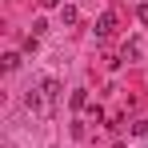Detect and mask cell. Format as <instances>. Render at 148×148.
Here are the masks:
<instances>
[{"label":"cell","mask_w":148,"mask_h":148,"mask_svg":"<svg viewBox=\"0 0 148 148\" xmlns=\"http://www.w3.org/2000/svg\"><path fill=\"white\" fill-rule=\"evenodd\" d=\"M112 28H116V16L112 12H100L96 16V36H112Z\"/></svg>","instance_id":"6da1fadb"},{"label":"cell","mask_w":148,"mask_h":148,"mask_svg":"<svg viewBox=\"0 0 148 148\" xmlns=\"http://www.w3.org/2000/svg\"><path fill=\"white\" fill-rule=\"evenodd\" d=\"M40 92H44L48 100H56V96H60V80H52V76H44V80H40Z\"/></svg>","instance_id":"7a4b0ae2"},{"label":"cell","mask_w":148,"mask_h":148,"mask_svg":"<svg viewBox=\"0 0 148 148\" xmlns=\"http://www.w3.org/2000/svg\"><path fill=\"white\" fill-rule=\"evenodd\" d=\"M60 20H64V24H76V20H80V12H76L72 4H64V8H60Z\"/></svg>","instance_id":"3957f363"},{"label":"cell","mask_w":148,"mask_h":148,"mask_svg":"<svg viewBox=\"0 0 148 148\" xmlns=\"http://www.w3.org/2000/svg\"><path fill=\"white\" fill-rule=\"evenodd\" d=\"M72 108H88V88H76L72 92Z\"/></svg>","instance_id":"277c9868"},{"label":"cell","mask_w":148,"mask_h":148,"mask_svg":"<svg viewBox=\"0 0 148 148\" xmlns=\"http://www.w3.org/2000/svg\"><path fill=\"white\" fill-rule=\"evenodd\" d=\"M16 68H20V52H8L4 56V72H16Z\"/></svg>","instance_id":"5b68a950"},{"label":"cell","mask_w":148,"mask_h":148,"mask_svg":"<svg viewBox=\"0 0 148 148\" xmlns=\"http://www.w3.org/2000/svg\"><path fill=\"white\" fill-rule=\"evenodd\" d=\"M124 56H128V60H136V56H140V44H136V40H132V44H124Z\"/></svg>","instance_id":"8992f818"},{"label":"cell","mask_w":148,"mask_h":148,"mask_svg":"<svg viewBox=\"0 0 148 148\" xmlns=\"http://www.w3.org/2000/svg\"><path fill=\"white\" fill-rule=\"evenodd\" d=\"M40 4H44V8H60V0H40Z\"/></svg>","instance_id":"52a82bcc"}]
</instances>
